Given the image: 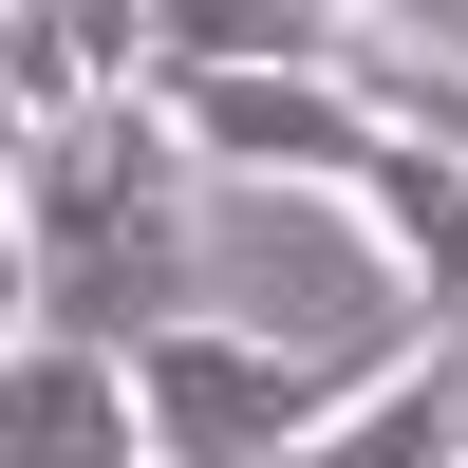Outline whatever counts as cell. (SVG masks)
<instances>
[{
    "instance_id": "obj_5",
    "label": "cell",
    "mask_w": 468,
    "mask_h": 468,
    "mask_svg": "<svg viewBox=\"0 0 468 468\" xmlns=\"http://www.w3.org/2000/svg\"><path fill=\"white\" fill-rule=\"evenodd\" d=\"M300 468H468V337H394V375H375Z\"/></svg>"
},
{
    "instance_id": "obj_6",
    "label": "cell",
    "mask_w": 468,
    "mask_h": 468,
    "mask_svg": "<svg viewBox=\"0 0 468 468\" xmlns=\"http://www.w3.org/2000/svg\"><path fill=\"white\" fill-rule=\"evenodd\" d=\"M356 94L394 112V132H431L450 169H468V75H431V57H375V37H356Z\"/></svg>"
},
{
    "instance_id": "obj_4",
    "label": "cell",
    "mask_w": 468,
    "mask_h": 468,
    "mask_svg": "<svg viewBox=\"0 0 468 468\" xmlns=\"http://www.w3.org/2000/svg\"><path fill=\"white\" fill-rule=\"evenodd\" d=\"M0 468H150L132 356H57V337H37V356L0 375Z\"/></svg>"
},
{
    "instance_id": "obj_2",
    "label": "cell",
    "mask_w": 468,
    "mask_h": 468,
    "mask_svg": "<svg viewBox=\"0 0 468 468\" xmlns=\"http://www.w3.org/2000/svg\"><path fill=\"white\" fill-rule=\"evenodd\" d=\"M375 375H394V337L319 356V337H262V319H169L132 356V412H150V468H300Z\"/></svg>"
},
{
    "instance_id": "obj_1",
    "label": "cell",
    "mask_w": 468,
    "mask_h": 468,
    "mask_svg": "<svg viewBox=\"0 0 468 468\" xmlns=\"http://www.w3.org/2000/svg\"><path fill=\"white\" fill-rule=\"evenodd\" d=\"M19 262H37V337L57 356H150L169 319H207V262H187V132L169 112H94V132L19 150Z\"/></svg>"
},
{
    "instance_id": "obj_3",
    "label": "cell",
    "mask_w": 468,
    "mask_h": 468,
    "mask_svg": "<svg viewBox=\"0 0 468 468\" xmlns=\"http://www.w3.org/2000/svg\"><path fill=\"white\" fill-rule=\"evenodd\" d=\"M150 112L187 132V169H225V187H337V207H356L375 150H394L356 75H207V57H150Z\"/></svg>"
},
{
    "instance_id": "obj_7",
    "label": "cell",
    "mask_w": 468,
    "mask_h": 468,
    "mask_svg": "<svg viewBox=\"0 0 468 468\" xmlns=\"http://www.w3.org/2000/svg\"><path fill=\"white\" fill-rule=\"evenodd\" d=\"M37 356V262H19V207H0V375Z\"/></svg>"
}]
</instances>
